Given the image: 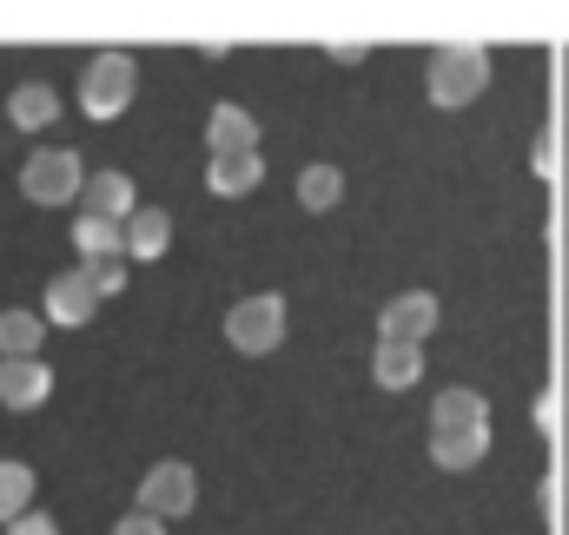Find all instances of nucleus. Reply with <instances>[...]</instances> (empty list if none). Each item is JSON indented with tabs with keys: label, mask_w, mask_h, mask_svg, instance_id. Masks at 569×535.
Wrapping results in <instances>:
<instances>
[{
	"label": "nucleus",
	"mask_w": 569,
	"mask_h": 535,
	"mask_svg": "<svg viewBox=\"0 0 569 535\" xmlns=\"http://www.w3.org/2000/svg\"><path fill=\"white\" fill-rule=\"evenodd\" d=\"M140 93V60L133 53H93L80 73V113L87 120H120Z\"/></svg>",
	"instance_id": "1"
},
{
	"label": "nucleus",
	"mask_w": 569,
	"mask_h": 535,
	"mask_svg": "<svg viewBox=\"0 0 569 535\" xmlns=\"http://www.w3.org/2000/svg\"><path fill=\"white\" fill-rule=\"evenodd\" d=\"M490 87V53L483 47H437L425 67V93L430 107H470Z\"/></svg>",
	"instance_id": "2"
},
{
	"label": "nucleus",
	"mask_w": 569,
	"mask_h": 535,
	"mask_svg": "<svg viewBox=\"0 0 569 535\" xmlns=\"http://www.w3.org/2000/svg\"><path fill=\"white\" fill-rule=\"evenodd\" d=\"M226 344L246 351V357H266L284 344V297L279 291H252L226 311Z\"/></svg>",
	"instance_id": "3"
},
{
	"label": "nucleus",
	"mask_w": 569,
	"mask_h": 535,
	"mask_svg": "<svg viewBox=\"0 0 569 535\" xmlns=\"http://www.w3.org/2000/svg\"><path fill=\"white\" fill-rule=\"evenodd\" d=\"M80 185H87V165H80V152H67V145H40V152L20 165V192H27L33 205H73Z\"/></svg>",
	"instance_id": "4"
},
{
	"label": "nucleus",
	"mask_w": 569,
	"mask_h": 535,
	"mask_svg": "<svg viewBox=\"0 0 569 535\" xmlns=\"http://www.w3.org/2000/svg\"><path fill=\"white\" fill-rule=\"evenodd\" d=\"M192 503H199V476H192V463L166 456V463H152V470L140 476V509L146 516L179 523V516H192Z\"/></svg>",
	"instance_id": "5"
},
{
	"label": "nucleus",
	"mask_w": 569,
	"mask_h": 535,
	"mask_svg": "<svg viewBox=\"0 0 569 535\" xmlns=\"http://www.w3.org/2000/svg\"><path fill=\"white\" fill-rule=\"evenodd\" d=\"M437 331V297L430 291H398L385 311H378V344H418Z\"/></svg>",
	"instance_id": "6"
},
{
	"label": "nucleus",
	"mask_w": 569,
	"mask_h": 535,
	"mask_svg": "<svg viewBox=\"0 0 569 535\" xmlns=\"http://www.w3.org/2000/svg\"><path fill=\"white\" fill-rule=\"evenodd\" d=\"M80 212H87V219H107V225H127V219L140 212V192H133L127 172H87V185H80Z\"/></svg>",
	"instance_id": "7"
},
{
	"label": "nucleus",
	"mask_w": 569,
	"mask_h": 535,
	"mask_svg": "<svg viewBox=\"0 0 569 535\" xmlns=\"http://www.w3.org/2000/svg\"><path fill=\"white\" fill-rule=\"evenodd\" d=\"M53 397V371L40 357H0V403L7 410H40Z\"/></svg>",
	"instance_id": "8"
},
{
	"label": "nucleus",
	"mask_w": 569,
	"mask_h": 535,
	"mask_svg": "<svg viewBox=\"0 0 569 535\" xmlns=\"http://www.w3.org/2000/svg\"><path fill=\"white\" fill-rule=\"evenodd\" d=\"M100 311V297H93V284L80 277V271H60V277H47V324H67V331H80L87 317Z\"/></svg>",
	"instance_id": "9"
},
{
	"label": "nucleus",
	"mask_w": 569,
	"mask_h": 535,
	"mask_svg": "<svg viewBox=\"0 0 569 535\" xmlns=\"http://www.w3.org/2000/svg\"><path fill=\"white\" fill-rule=\"evenodd\" d=\"M7 120H13L20 133H47V127L60 120V93H53L47 80H20V87L7 93Z\"/></svg>",
	"instance_id": "10"
},
{
	"label": "nucleus",
	"mask_w": 569,
	"mask_h": 535,
	"mask_svg": "<svg viewBox=\"0 0 569 535\" xmlns=\"http://www.w3.org/2000/svg\"><path fill=\"white\" fill-rule=\"evenodd\" d=\"M206 152L219 159V152H259V120L246 113V107H212V120H206Z\"/></svg>",
	"instance_id": "11"
},
{
	"label": "nucleus",
	"mask_w": 569,
	"mask_h": 535,
	"mask_svg": "<svg viewBox=\"0 0 569 535\" xmlns=\"http://www.w3.org/2000/svg\"><path fill=\"white\" fill-rule=\"evenodd\" d=\"M430 430H490V403L477 391H463V384H450L430 403Z\"/></svg>",
	"instance_id": "12"
},
{
	"label": "nucleus",
	"mask_w": 569,
	"mask_h": 535,
	"mask_svg": "<svg viewBox=\"0 0 569 535\" xmlns=\"http://www.w3.org/2000/svg\"><path fill=\"white\" fill-rule=\"evenodd\" d=\"M266 179V159L259 152H219L212 165H206V185L219 192V199H239V192H252Z\"/></svg>",
	"instance_id": "13"
},
{
	"label": "nucleus",
	"mask_w": 569,
	"mask_h": 535,
	"mask_svg": "<svg viewBox=\"0 0 569 535\" xmlns=\"http://www.w3.org/2000/svg\"><path fill=\"white\" fill-rule=\"evenodd\" d=\"M490 450V430H430V463L437 470H477Z\"/></svg>",
	"instance_id": "14"
},
{
	"label": "nucleus",
	"mask_w": 569,
	"mask_h": 535,
	"mask_svg": "<svg viewBox=\"0 0 569 535\" xmlns=\"http://www.w3.org/2000/svg\"><path fill=\"white\" fill-rule=\"evenodd\" d=\"M371 377H378L385 391H411V384L425 377V351H418V344H378Z\"/></svg>",
	"instance_id": "15"
},
{
	"label": "nucleus",
	"mask_w": 569,
	"mask_h": 535,
	"mask_svg": "<svg viewBox=\"0 0 569 535\" xmlns=\"http://www.w3.org/2000/svg\"><path fill=\"white\" fill-rule=\"evenodd\" d=\"M166 245H172V219L159 205H140L127 219V259H166Z\"/></svg>",
	"instance_id": "16"
},
{
	"label": "nucleus",
	"mask_w": 569,
	"mask_h": 535,
	"mask_svg": "<svg viewBox=\"0 0 569 535\" xmlns=\"http://www.w3.org/2000/svg\"><path fill=\"white\" fill-rule=\"evenodd\" d=\"M73 245H80V259L93 265V259H127V225H107V219H73Z\"/></svg>",
	"instance_id": "17"
},
{
	"label": "nucleus",
	"mask_w": 569,
	"mask_h": 535,
	"mask_svg": "<svg viewBox=\"0 0 569 535\" xmlns=\"http://www.w3.org/2000/svg\"><path fill=\"white\" fill-rule=\"evenodd\" d=\"M47 317L40 311H0V357H40Z\"/></svg>",
	"instance_id": "18"
},
{
	"label": "nucleus",
	"mask_w": 569,
	"mask_h": 535,
	"mask_svg": "<svg viewBox=\"0 0 569 535\" xmlns=\"http://www.w3.org/2000/svg\"><path fill=\"white\" fill-rule=\"evenodd\" d=\"M338 199H345V172L338 165H305L298 172V205L305 212H331Z\"/></svg>",
	"instance_id": "19"
},
{
	"label": "nucleus",
	"mask_w": 569,
	"mask_h": 535,
	"mask_svg": "<svg viewBox=\"0 0 569 535\" xmlns=\"http://www.w3.org/2000/svg\"><path fill=\"white\" fill-rule=\"evenodd\" d=\"M33 509V470L27 463H0V523Z\"/></svg>",
	"instance_id": "20"
},
{
	"label": "nucleus",
	"mask_w": 569,
	"mask_h": 535,
	"mask_svg": "<svg viewBox=\"0 0 569 535\" xmlns=\"http://www.w3.org/2000/svg\"><path fill=\"white\" fill-rule=\"evenodd\" d=\"M80 277L93 284V297H113V291H127V259H93V265H80Z\"/></svg>",
	"instance_id": "21"
},
{
	"label": "nucleus",
	"mask_w": 569,
	"mask_h": 535,
	"mask_svg": "<svg viewBox=\"0 0 569 535\" xmlns=\"http://www.w3.org/2000/svg\"><path fill=\"white\" fill-rule=\"evenodd\" d=\"M7 535H60V523H53L47 509H27V516H13V523H7Z\"/></svg>",
	"instance_id": "22"
},
{
	"label": "nucleus",
	"mask_w": 569,
	"mask_h": 535,
	"mask_svg": "<svg viewBox=\"0 0 569 535\" xmlns=\"http://www.w3.org/2000/svg\"><path fill=\"white\" fill-rule=\"evenodd\" d=\"M113 535H166V523H159V516H146V509H127V516L113 523Z\"/></svg>",
	"instance_id": "23"
}]
</instances>
